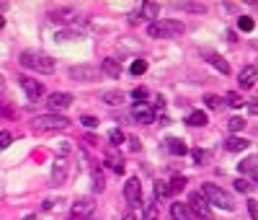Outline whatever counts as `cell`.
I'll return each mask as SVG.
<instances>
[{"mask_svg":"<svg viewBox=\"0 0 258 220\" xmlns=\"http://www.w3.org/2000/svg\"><path fill=\"white\" fill-rule=\"evenodd\" d=\"M103 101H106V104H109V106H121V104H124V94H121V91H103V96H101Z\"/></svg>","mask_w":258,"mask_h":220,"instance_id":"20","label":"cell"},{"mask_svg":"<svg viewBox=\"0 0 258 220\" xmlns=\"http://www.w3.org/2000/svg\"><path fill=\"white\" fill-rule=\"evenodd\" d=\"M18 86L23 88V94L28 96V101H39L44 96V83L28 78V76H18Z\"/></svg>","mask_w":258,"mask_h":220,"instance_id":"7","label":"cell"},{"mask_svg":"<svg viewBox=\"0 0 258 220\" xmlns=\"http://www.w3.org/2000/svg\"><path fill=\"white\" fill-rule=\"evenodd\" d=\"M31 127L34 132H62L70 127V120L62 114H44V116H36Z\"/></svg>","mask_w":258,"mask_h":220,"instance_id":"4","label":"cell"},{"mask_svg":"<svg viewBox=\"0 0 258 220\" xmlns=\"http://www.w3.org/2000/svg\"><path fill=\"white\" fill-rule=\"evenodd\" d=\"M0 116H5V120H13V116H16V109H13L8 101H3V98H0Z\"/></svg>","mask_w":258,"mask_h":220,"instance_id":"29","label":"cell"},{"mask_svg":"<svg viewBox=\"0 0 258 220\" xmlns=\"http://www.w3.org/2000/svg\"><path fill=\"white\" fill-rule=\"evenodd\" d=\"M10 142H13V135H10V132H5V130H3V132H0V150H5Z\"/></svg>","mask_w":258,"mask_h":220,"instance_id":"40","label":"cell"},{"mask_svg":"<svg viewBox=\"0 0 258 220\" xmlns=\"http://www.w3.org/2000/svg\"><path fill=\"white\" fill-rule=\"evenodd\" d=\"M127 142H129V148H132V150H140V140H137V138H129Z\"/></svg>","mask_w":258,"mask_h":220,"instance_id":"45","label":"cell"},{"mask_svg":"<svg viewBox=\"0 0 258 220\" xmlns=\"http://www.w3.org/2000/svg\"><path fill=\"white\" fill-rule=\"evenodd\" d=\"M26 220H36V215H26Z\"/></svg>","mask_w":258,"mask_h":220,"instance_id":"50","label":"cell"},{"mask_svg":"<svg viewBox=\"0 0 258 220\" xmlns=\"http://www.w3.org/2000/svg\"><path fill=\"white\" fill-rule=\"evenodd\" d=\"M191 156H194V160H196V164H207V160L212 158V153H209V150H202V148H196Z\"/></svg>","mask_w":258,"mask_h":220,"instance_id":"30","label":"cell"},{"mask_svg":"<svg viewBox=\"0 0 258 220\" xmlns=\"http://www.w3.org/2000/svg\"><path fill=\"white\" fill-rule=\"evenodd\" d=\"M137 13H140V18H150V21H158V16H160V6H158V3H142Z\"/></svg>","mask_w":258,"mask_h":220,"instance_id":"15","label":"cell"},{"mask_svg":"<svg viewBox=\"0 0 258 220\" xmlns=\"http://www.w3.org/2000/svg\"><path fill=\"white\" fill-rule=\"evenodd\" d=\"M3 26H5V18H3V16H0V28H3Z\"/></svg>","mask_w":258,"mask_h":220,"instance_id":"49","label":"cell"},{"mask_svg":"<svg viewBox=\"0 0 258 220\" xmlns=\"http://www.w3.org/2000/svg\"><path fill=\"white\" fill-rule=\"evenodd\" d=\"M165 148H168L173 156H186V153H189L186 142L181 140V138H168V140H165Z\"/></svg>","mask_w":258,"mask_h":220,"instance_id":"18","label":"cell"},{"mask_svg":"<svg viewBox=\"0 0 258 220\" xmlns=\"http://www.w3.org/2000/svg\"><path fill=\"white\" fill-rule=\"evenodd\" d=\"M80 124L88 127V130H93V127H98V120H96V116H90V114H85V116H80Z\"/></svg>","mask_w":258,"mask_h":220,"instance_id":"38","label":"cell"},{"mask_svg":"<svg viewBox=\"0 0 258 220\" xmlns=\"http://www.w3.org/2000/svg\"><path fill=\"white\" fill-rule=\"evenodd\" d=\"M248 140L246 138H238V135H233V138H227V142H225V148L227 150H230V153H243V150H246L248 148Z\"/></svg>","mask_w":258,"mask_h":220,"instance_id":"16","label":"cell"},{"mask_svg":"<svg viewBox=\"0 0 258 220\" xmlns=\"http://www.w3.org/2000/svg\"><path fill=\"white\" fill-rule=\"evenodd\" d=\"M155 109H160V112L165 109V98H163V96H158V98H155Z\"/></svg>","mask_w":258,"mask_h":220,"instance_id":"46","label":"cell"},{"mask_svg":"<svg viewBox=\"0 0 258 220\" xmlns=\"http://www.w3.org/2000/svg\"><path fill=\"white\" fill-rule=\"evenodd\" d=\"M103 186H106V182H103L101 171L96 168V171H93V192H103Z\"/></svg>","mask_w":258,"mask_h":220,"instance_id":"33","label":"cell"},{"mask_svg":"<svg viewBox=\"0 0 258 220\" xmlns=\"http://www.w3.org/2000/svg\"><path fill=\"white\" fill-rule=\"evenodd\" d=\"M124 197H127L129 204H140L142 202V184H140V179H129L124 184Z\"/></svg>","mask_w":258,"mask_h":220,"instance_id":"10","label":"cell"},{"mask_svg":"<svg viewBox=\"0 0 258 220\" xmlns=\"http://www.w3.org/2000/svg\"><path fill=\"white\" fill-rule=\"evenodd\" d=\"M49 18H52L54 24H70L72 18H78V16H75L72 8H57V10L49 13Z\"/></svg>","mask_w":258,"mask_h":220,"instance_id":"14","label":"cell"},{"mask_svg":"<svg viewBox=\"0 0 258 220\" xmlns=\"http://www.w3.org/2000/svg\"><path fill=\"white\" fill-rule=\"evenodd\" d=\"M209 62H212V65H215V68H217V70L222 72V76H227V72H230V65H227V62L222 60V57H220V54H209Z\"/></svg>","mask_w":258,"mask_h":220,"instance_id":"24","label":"cell"},{"mask_svg":"<svg viewBox=\"0 0 258 220\" xmlns=\"http://www.w3.org/2000/svg\"><path fill=\"white\" fill-rule=\"evenodd\" d=\"M47 104H49V109L57 114V112H65L70 104H72V94H65V91H57V94H52L49 96V101H47Z\"/></svg>","mask_w":258,"mask_h":220,"instance_id":"9","label":"cell"},{"mask_svg":"<svg viewBox=\"0 0 258 220\" xmlns=\"http://www.w3.org/2000/svg\"><path fill=\"white\" fill-rule=\"evenodd\" d=\"M158 208H160V204L155 200H150L145 204V220H158Z\"/></svg>","mask_w":258,"mask_h":220,"instance_id":"26","label":"cell"},{"mask_svg":"<svg viewBox=\"0 0 258 220\" xmlns=\"http://www.w3.org/2000/svg\"><path fill=\"white\" fill-rule=\"evenodd\" d=\"M204 200H207V204H215V208H220V210H225V212H233L238 204H235V200H233V194L230 192H225L222 186H217V184H202V192H199Z\"/></svg>","mask_w":258,"mask_h":220,"instance_id":"1","label":"cell"},{"mask_svg":"<svg viewBox=\"0 0 258 220\" xmlns=\"http://www.w3.org/2000/svg\"><path fill=\"white\" fill-rule=\"evenodd\" d=\"M21 65L26 70H34V72H54V60L44 52H34V50H26L21 54Z\"/></svg>","mask_w":258,"mask_h":220,"instance_id":"2","label":"cell"},{"mask_svg":"<svg viewBox=\"0 0 258 220\" xmlns=\"http://www.w3.org/2000/svg\"><path fill=\"white\" fill-rule=\"evenodd\" d=\"M225 101H227V104H230L233 109H240L243 104H246V101H243V96H240V94H235V91H230V94H225Z\"/></svg>","mask_w":258,"mask_h":220,"instance_id":"27","label":"cell"},{"mask_svg":"<svg viewBox=\"0 0 258 220\" xmlns=\"http://www.w3.org/2000/svg\"><path fill=\"white\" fill-rule=\"evenodd\" d=\"M70 78H72V80H80V83H90V80L98 78V68H93V65L70 68Z\"/></svg>","mask_w":258,"mask_h":220,"instance_id":"8","label":"cell"},{"mask_svg":"<svg viewBox=\"0 0 258 220\" xmlns=\"http://www.w3.org/2000/svg\"><path fill=\"white\" fill-rule=\"evenodd\" d=\"M204 104H207L209 109H220L222 98H220V96H215V94H209V96H204Z\"/></svg>","mask_w":258,"mask_h":220,"instance_id":"37","label":"cell"},{"mask_svg":"<svg viewBox=\"0 0 258 220\" xmlns=\"http://www.w3.org/2000/svg\"><path fill=\"white\" fill-rule=\"evenodd\" d=\"M238 28H240V32H253L256 21H253L251 16H243V18H238Z\"/></svg>","mask_w":258,"mask_h":220,"instance_id":"28","label":"cell"},{"mask_svg":"<svg viewBox=\"0 0 258 220\" xmlns=\"http://www.w3.org/2000/svg\"><path fill=\"white\" fill-rule=\"evenodd\" d=\"M184 186H186V179H184V176H176V179L168 184V194H178V192H184Z\"/></svg>","mask_w":258,"mask_h":220,"instance_id":"25","label":"cell"},{"mask_svg":"<svg viewBox=\"0 0 258 220\" xmlns=\"http://www.w3.org/2000/svg\"><path fill=\"white\" fill-rule=\"evenodd\" d=\"M171 215H173V220H194L191 210L186 208V204H181V202L171 204Z\"/></svg>","mask_w":258,"mask_h":220,"instance_id":"19","label":"cell"},{"mask_svg":"<svg viewBox=\"0 0 258 220\" xmlns=\"http://www.w3.org/2000/svg\"><path fill=\"white\" fill-rule=\"evenodd\" d=\"M54 204H62V200H44V204H41V208H44V210H52Z\"/></svg>","mask_w":258,"mask_h":220,"instance_id":"44","label":"cell"},{"mask_svg":"<svg viewBox=\"0 0 258 220\" xmlns=\"http://www.w3.org/2000/svg\"><path fill=\"white\" fill-rule=\"evenodd\" d=\"M150 94H147V88H134L132 91V98H137V104H142V101L147 98Z\"/></svg>","mask_w":258,"mask_h":220,"instance_id":"41","label":"cell"},{"mask_svg":"<svg viewBox=\"0 0 258 220\" xmlns=\"http://www.w3.org/2000/svg\"><path fill=\"white\" fill-rule=\"evenodd\" d=\"M256 80H258V70H256V65H246V68L240 70V76H238L240 88H253Z\"/></svg>","mask_w":258,"mask_h":220,"instance_id":"12","label":"cell"},{"mask_svg":"<svg viewBox=\"0 0 258 220\" xmlns=\"http://www.w3.org/2000/svg\"><path fill=\"white\" fill-rule=\"evenodd\" d=\"M124 220H137V218H134V215L129 212V215H124Z\"/></svg>","mask_w":258,"mask_h":220,"instance_id":"48","label":"cell"},{"mask_svg":"<svg viewBox=\"0 0 258 220\" xmlns=\"http://www.w3.org/2000/svg\"><path fill=\"white\" fill-rule=\"evenodd\" d=\"M129 70H132V76H142V72L147 70V62H145V60H134Z\"/></svg>","mask_w":258,"mask_h":220,"instance_id":"34","label":"cell"},{"mask_svg":"<svg viewBox=\"0 0 258 220\" xmlns=\"http://www.w3.org/2000/svg\"><path fill=\"white\" fill-rule=\"evenodd\" d=\"M186 208L191 210L194 220H215V215H212V208L207 204V200H204L199 192H194V194L189 197V204H186Z\"/></svg>","mask_w":258,"mask_h":220,"instance_id":"5","label":"cell"},{"mask_svg":"<svg viewBox=\"0 0 258 220\" xmlns=\"http://www.w3.org/2000/svg\"><path fill=\"white\" fill-rule=\"evenodd\" d=\"M54 39H57V42H72V39H78V36H75L72 32H59Z\"/></svg>","mask_w":258,"mask_h":220,"instance_id":"42","label":"cell"},{"mask_svg":"<svg viewBox=\"0 0 258 220\" xmlns=\"http://www.w3.org/2000/svg\"><path fill=\"white\" fill-rule=\"evenodd\" d=\"M227 127H230V132H240L246 127V120H243V116H233V120L227 122Z\"/></svg>","mask_w":258,"mask_h":220,"instance_id":"32","label":"cell"},{"mask_svg":"<svg viewBox=\"0 0 258 220\" xmlns=\"http://www.w3.org/2000/svg\"><path fill=\"white\" fill-rule=\"evenodd\" d=\"M101 72H106L109 78H119V76H121V62H119V60H111V57H109V60L101 62Z\"/></svg>","mask_w":258,"mask_h":220,"instance_id":"17","label":"cell"},{"mask_svg":"<svg viewBox=\"0 0 258 220\" xmlns=\"http://www.w3.org/2000/svg\"><path fill=\"white\" fill-rule=\"evenodd\" d=\"M147 34L153 36V39H176V36L184 34V24H181V21H171V18H163V21L158 18V21L150 24Z\"/></svg>","mask_w":258,"mask_h":220,"instance_id":"3","label":"cell"},{"mask_svg":"<svg viewBox=\"0 0 258 220\" xmlns=\"http://www.w3.org/2000/svg\"><path fill=\"white\" fill-rule=\"evenodd\" d=\"M235 189H238V192H251L253 184H251V182H246V179L240 176V179H235Z\"/></svg>","mask_w":258,"mask_h":220,"instance_id":"39","label":"cell"},{"mask_svg":"<svg viewBox=\"0 0 258 220\" xmlns=\"http://www.w3.org/2000/svg\"><path fill=\"white\" fill-rule=\"evenodd\" d=\"M3 91H5V83H3V78H0V96H3Z\"/></svg>","mask_w":258,"mask_h":220,"instance_id":"47","label":"cell"},{"mask_svg":"<svg viewBox=\"0 0 258 220\" xmlns=\"http://www.w3.org/2000/svg\"><path fill=\"white\" fill-rule=\"evenodd\" d=\"M0 197H3V186H0Z\"/></svg>","mask_w":258,"mask_h":220,"instance_id":"51","label":"cell"},{"mask_svg":"<svg viewBox=\"0 0 258 220\" xmlns=\"http://www.w3.org/2000/svg\"><path fill=\"white\" fill-rule=\"evenodd\" d=\"M106 164H109V168H114L116 174H121V171H124V160H121V156H114V153H109V156H106Z\"/></svg>","mask_w":258,"mask_h":220,"instance_id":"22","label":"cell"},{"mask_svg":"<svg viewBox=\"0 0 258 220\" xmlns=\"http://www.w3.org/2000/svg\"><path fill=\"white\" fill-rule=\"evenodd\" d=\"M109 142L111 145H121V142H124V132H121V130H111L109 132Z\"/></svg>","mask_w":258,"mask_h":220,"instance_id":"35","label":"cell"},{"mask_svg":"<svg viewBox=\"0 0 258 220\" xmlns=\"http://www.w3.org/2000/svg\"><path fill=\"white\" fill-rule=\"evenodd\" d=\"M65 179H67V160L57 158L52 164V184H65Z\"/></svg>","mask_w":258,"mask_h":220,"instance_id":"13","label":"cell"},{"mask_svg":"<svg viewBox=\"0 0 258 220\" xmlns=\"http://www.w3.org/2000/svg\"><path fill=\"white\" fill-rule=\"evenodd\" d=\"M163 197H168V184H165V182H158V184H155V202L163 200Z\"/></svg>","mask_w":258,"mask_h":220,"instance_id":"36","label":"cell"},{"mask_svg":"<svg viewBox=\"0 0 258 220\" xmlns=\"http://www.w3.org/2000/svg\"><path fill=\"white\" fill-rule=\"evenodd\" d=\"M132 120L140 122V124H150L155 120V114H153V109H150L147 104H134L132 106Z\"/></svg>","mask_w":258,"mask_h":220,"instance_id":"11","label":"cell"},{"mask_svg":"<svg viewBox=\"0 0 258 220\" xmlns=\"http://www.w3.org/2000/svg\"><path fill=\"white\" fill-rule=\"evenodd\" d=\"M248 212H251L253 220L258 218V202H256V200H248Z\"/></svg>","mask_w":258,"mask_h":220,"instance_id":"43","label":"cell"},{"mask_svg":"<svg viewBox=\"0 0 258 220\" xmlns=\"http://www.w3.org/2000/svg\"><path fill=\"white\" fill-rule=\"evenodd\" d=\"M93 197H78L72 202V208H70V212H72V220H88L90 215H93Z\"/></svg>","mask_w":258,"mask_h":220,"instance_id":"6","label":"cell"},{"mask_svg":"<svg viewBox=\"0 0 258 220\" xmlns=\"http://www.w3.org/2000/svg\"><path fill=\"white\" fill-rule=\"evenodd\" d=\"M186 122H189L191 127H204V124H207V114H204V112H191Z\"/></svg>","mask_w":258,"mask_h":220,"instance_id":"23","label":"cell"},{"mask_svg":"<svg viewBox=\"0 0 258 220\" xmlns=\"http://www.w3.org/2000/svg\"><path fill=\"white\" fill-rule=\"evenodd\" d=\"M258 160H256V156H248L246 160H243V164H238V168H240V174H248V176H256V166Z\"/></svg>","mask_w":258,"mask_h":220,"instance_id":"21","label":"cell"},{"mask_svg":"<svg viewBox=\"0 0 258 220\" xmlns=\"http://www.w3.org/2000/svg\"><path fill=\"white\" fill-rule=\"evenodd\" d=\"M181 8L189 10V13H207V6H204V3H184Z\"/></svg>","mask_w":258,"mask_h":220,"instance_id":"31","label":"cell"}]
</instances>
